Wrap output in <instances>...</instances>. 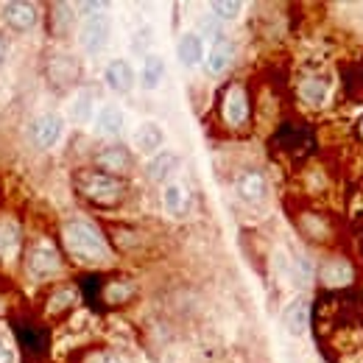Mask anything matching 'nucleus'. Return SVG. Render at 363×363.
Returning a JSON list of instances; mask_svg holds the SVG:
<instances>
[{
    "mask_svg": "<svg viewBox=\"0 0 363 363\" xmlns=\"http://www.w3.org/2000/svg\"><path fill=\"white\" fill-rule=\"evenodd\" d=\"M177 59L182 67H199L207 59V45L199 31H184L177 40Z\"/></svg>",
    "mask_w": 363,
    "mask_h": 363,
    "instance_id": "nucleus-7",
    "label": "nucleus"
},
{
    "mask_svg": "<svg viewBox=\"0 0 363 363\" xmlns=\"http://www.w3.org/2000/svg\"><path fill=\"white\" fill-rule=\"evenodd\" d=\"M232 59H235V48H232V43H229L224 34L216 37L213 45H210V50H207V59H204L207 73H210V76H221V73H227L229 65H232Z\"/></svg>",
    "mask_w": 363,
    "mask_h": 363,
    "instance_id": "nucleus-12",
    "label": "nucleus"
},
{
    "mask_svg": "<svg viewBox=\"0 0 363 363\" xmlns=\"http://www.w3.org/2000/svg\"><path fill=\"white\" fill-rule=\"evenodd\" d=\"M65 243L67 249L87 260V263H101L109 257V246H106V238L98 232V229L87 224V221H70L65 224Z\"/></svg>",
    "mask_w": 363,
    "mask_h": 363,
    "instance_id": "nucleus-1",
    "label": "nucleus"
},
{
    "mask_svg": "<svg viewBox=\"0 0 363 363\" xmlns=\"http://www.w3.org/2000/svg\"><path fill=\"white\" fill-rule=\"evenodd\" d=\"M151 40H154V31H151L148 26H145V28H140V31L135 34V40H132V48H135V53H143V56H145V45H148Z\"/></svg>",
    "mask_w": 363,
    "mask_h": 363,
    "instance_id": "nucleus-23",
    "label": "nucleus"
},
{
    "mask_svg": "<svg viewBox=\"0 0 363 363\" xmlns=\"http://www.w3.org/2000/svg\"><path fill=\"white\" fill-rule=\"evenodd\" d=\"M109 40H112V20H109V14H87L84 17V23L79 26V45L84 53H90V56H98L101 50H106L109 45Z\"/></svg>",
    "mask_w": 363,
    "mask_h": 363,
    "instance_id": "nucleus-3",
    "label": "nucleus"
},
{
    "mask_svg": "<svg viewBox=\"0 0 363 363\" xmlns=\"http://www.w3.org/2000/svg\"><path fill=\"white\" fill-rule=\"evenodd\" d=\"M104 82L106 87L118 95H126L137 87V73L129 59H109L104 67Z\"/></svg>",
    "mask_w": 363,
    "mask_h": 363,
    "instance_id": "nucleus-4",
    "label": "nucleus"
},
{
    "mask_svg": "<svg viewBox=\"0 0 363 363\" xmlns=\"http://www.w3.org/2000/svg\"><path fill=\"white\" fill-rule=\"evenodd\" d=\"M179 154H174V151H160L157 157H151L148 160V168H145V174H148V179L151 182H162V184H168V179L177 174V168H179Z\"/></svg>",
    "mask_w": 363,
    "mask_h": 363,
    "instance_id": "nucleus-16",
    "label": "nucleus"
},
{
    "mask_svg": "<svg viewBox=\"0 0 363 363\" xmlns=\"http://www.w3.org/2000/svg\"><path fill=\"white\" fill-rule=\"evenodd\" d=\"M98 165L104 168V174H118V171H126L129 165H132V157H129V151L126 148H121V145H109V148H104L101 154H98Z\"/></svg>",
    "mask_w": 363,
    "mask_h": 363,
    "instance_id": "nucleus-17",
    "label": "nucleus"
},
{
    "mask_svg": "<svg viewBox=\"0 0 363 363\" xmlns=\"http://www.w3.org/2000/svg\"><path fill=\"white\" fill-rule=\"evenodd\" d=\"M98 363H123V361H118V358H112V355H106V358H101Z\"/></svg>",
    "mask_w": 363,
    "mask_h": 363,
    "instance_id": "nucleus-25",
    "label": "nucleus"
},
{
    "mask_svg": "<svg viewBox=\"0 0 363 363\" xmlns=\"http://www.w3.org/2000/svg\"><path fill=\"white\" fill-rule=\"evenodd\" d=\"M123 126H126V115H123L121 106H115V104H104V106H98V112H95V118H92V129H95V135L118 137L121 132H123Z\"/></svg>",
    "mask_w": 363,
    "mask_h": 363,
    "instance_id": "nucleus-8",
    "label": "nucleus"
},
{
    "mask_svg": "<svg viewBox=\"0 0 363 363\" xmlns=\"http://www.w3.org/2000/svg\"><path fill=\"white\" fill-rule=\"evenodd\" d=\"M65 135V118L62 115H56V112H45V115H40L34 123H31V137H34V143L40 145V148H56L59 145V140Z\"/></svg>",
    "mask_w": 363,
    "mask_h": 363,
    "instance_id": "nucleus-5",
    "label": "nucleus"
},
{
    "mask_svg": "<svg viewBox=\"0 0 363 363\" xmlns=\"http://www.w3.org/2000/svg\"><path fill=\"white\" fill-rule=\"evenodd\" d=\"M17 249H20V229L9 224V221H3L0 224V257L11 260L17 255Z\"/></svg>",
    "mask_w": 363,
    "mask_h": 363,
    "instance_id": "nucleus-20",
    "label": "nucleus"
},
{
    "mask_svg": "<svg viewBox=\"0 0 363 363\" xmlns=\"http://www.w3.org/2000/svg\"><path fill=\"white\" fill-rule=\"evenodd\" d=\"M249 118V98L243 87H229L224 98V121L229 126H240Z\"/></svg>",
    "mask_w": 363,
    "mask_h": 363,
    "instance_id": "nucleus-15",
    "label": "nucleus"
},
{
    "mask_svg": "<svg viewBox=\"0 0 363 363\" xmlns=\"http://www.w3.org/2000/svg\"><path fill=\"white\" fill-rule=\"evenodd\" d=\"M210 11H213V17L216 20H238L240 17V11H243V3L240 0H216V3H210Z\"/></svg>",
    "mask_w": 363,
    "mask_h": 363,
    "instance_id": "nucleus-22",
    "label": "nucleus"
},
{
    "mask_svg": "<svg viewBox=\"0 0 363 363\" xmlns=\"http://www.w3.org/2000/svg\"><path fill=\"white\" fill-rule=\"evenodd\" d=\"M299 95L308 101V104H324L327 101V84L321 79H305L302 87H299Z\"/></svg>",
    "mask_w": 363,
    "mask_h": 363,
    "instance_id": "nucleus-21",
    "label": "nucleus"
},
{
    "mask_svg": "<svg viewBox=\"0 0 363 363\" xmlns=\"http://www.w3.org/2000/svg\"><path fill=\"white\" fill-rule=\"evenodd\" d=\"M0 363H14V350L6 341H0Z\"/></svg>",
    "mask_w": 363,
    "mask_h": 363,
    "instance_id": "nucleus-24",
    "label": "nucleus"
},
{
    "mask_svg": "<svg viewBox=\"0 0 363 363\" xmlns=\"http://www.w3.org/2000/svg\"><path fill=\"white\" fill-rule=\"evenodd\" d=\"M282 324L291 335H305L311 324V302L305 296H296L285 311H282Z\"/></svg>",
    "mask_w": 363,
    "mask_h": 363,
    "instance_id": "nucleus-13",
    "label": "nucleus"
},
{
    "mask_svg": "<svg viewBox=\"0 0 363 363\" xmlns=\"http://www.w3.org/2000/svg\"><path fill=\"white\" fill-rule=\"evenodd\" d=\"M79 190L92 199V201H98V204H112V201H118L121 196H123V190H126V184L123 179H118V177H112V174H104V171H87V174H82L79 179Z\"/></svg>",
    "mask_w": 363,
    "mask_h": 363,
    "instance_id": "nucleus-2",
    "label": "nucleus"
},
{
    "mask_svg": "<svg viewBox=\"0 0 363 363\" xmlns=\"http://www.w3.org/2000/svg\"><path fill=\"white\" fill-rule=\"evenodd\" d=\"M95 95L90 90H82L73 101H70V121H76V123H92V118H95Z\"/></svg>",
    "mask_w": 363,
    "mask_h": 363,
    "instance_id": "nucleus-18",
    "label": "nucleus"
},
{
    "mask_svg": "<svg viewBox=\"0 0 363 363\" xmlns=\"http://www.w3.org/2000/svg\"><path fill=\"white\" fill-rule=\"evenodd\" d=\"M132 145L143 157H157L162 151V145H165V129L157 121H143L135 129V135H132Z\"/></svg>",
    "mask_w": 363,
    "mask_h": 363,
    "instance_id": "nucleus-6",
    "label": "nucleus"
},
{
    "mask_svg": "<svg viewBox=\"0 0 363 363\" xmlns=\"http://www.w3.org/2000/svg\"><path fill=\"white\" fill-rule=\"evenodd\" d=\"M3 17L6 23L14 28V31H31L40 20L37 14V6L34 3H23V0H14V3H6L3 6Z\"/></svg>",
    "mask_w": 363,
    "mask_h": 363,
    "instance_id": "nucleus-10",
    "label": "nucleus"
},
{
    "mask_svg": "<svg viewBox=\"0 0 363 363\" xmlns=\"http://www.w3.org/2000/svg\"><path fill=\"white\" fill-rule=\"evenodd\" d=\"M3 59H6V43L0 40V65H3Z\"/></svg>",
    "mask_w": 363,
    "mask_h": 363,
    "instance_id": "nucleus-26",
    "label": "nucleus"
},
{
    "mask_svg": "<svg viewBox=\"0 0 363 363\" xmlns=\"http://www.w3.org/2000/svg\"><path fill=\"white\" fill-rule=\"evenodd\" d=\"M28 272L34 274L37 279H45L50 274L59 272V255H56V249L43 240V243H37L34 249H31V260H28Z\"/></svg>",
    "mask_w": 363,
    "mask_h": 363,
    "instance_id": "nucleus-11",
    "label": "nucleus"
},
{
    "mask_svg": "<svg viewBox=\"0 0 363 363\" xmlns=\"http://www.w3.org/2000/svg\"><path fill=\"white\" fill-rule=\"evenodd\" d=\"M165 73H168L165 59L160 53H145L143 65H140V73H137V84L148 92L160 90V84L165 82Z\"/></svg>",
    "mask_w": 363,
    "mask_h": 363,
    "instance_id": "nucleus-9",
    "label": "nucleus"
},
{
    "mask_svg": "<svg viewBox=\"0 0 363 363\" xmlns=\"http://www.w3.org/2000/svg\"><path fill=\"white\" fill-rule=\"evenodd\" d=\"M162 207H165L168 216H182L187 210V190L179 182H168L162 187Z\"/></svg>",
    "mask_w": 363,
    "mask_h": 363,
    "instance_id": "nucleus-19",
    "label": "nucleus"
},
{
    "mask_svg": "<svg viewBox=\"0 0 363 363\" xmlns=\"http://www.w3.org/2000/svg\"><path fill=\"white\" fill-rule=\"evenodd\" d=\"M269 193V184H266V177L260 171H246L238 177V196L249 204H260Z\"/></svg>",
    "mask_w": 363,
    "mask_h": 363,
    "instance_id": "nucleus-14",
    "label": "nucleus"
}]
</instances>
